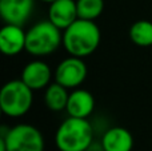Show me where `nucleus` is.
<instances>
[{"instance_id": "f257e3e1", "label": "nucleus", "mask_w": 152, "mask_h": 151, "mask_svg": "<svg viewBox=\"0 0 152 151\" xmlns=\"http://www.w3.org/2000/svg\"><path fill=\"white\" fill-rule=\"evenodd\" d=\"M100 39V28L94 20L77 19L64 29L63 45L71 56L84 59L97 50Z\"/></svg>"}, {"instance_id": "f03ea898", "label": "nucleus", "mask_w": 152, "mask_h": 151, "mask_svg": "<svg viewBox=\"0 0 152 151\" xmlns=\"http://www.w3.org/2000/svg\"><path fill=\"white\" fill-rule=\"evenodd\" d=\"M94 142V127L88 119L68 117L60 123L55 134L59 151H86Z\"/></svg>"}, {"instance_id": "7ed1b4c3", "label": "nucleus", "mask_w": 152, "mask_h": 151, "mask_svg": "<svg viewBox=\"0 0 152 151\" xmlns=\"http://www.w3.org/2000/svg\"><path fill=\"white\" fill-rule=\"evenodd\" d=\"M61 44H63L61 29L48 19L35 23L27 31L26 51L36 58L51 55Z\"/></svg>"}, {"instance_id": "20e7f679", "label": "nucleus", "mask_w": 152, "mask_h": 151, "mask_svg": "<svg viewBox=\"0 0 152 151\" xmlns=\"http://www.w3.org/2000/svg\"><path fill=\"white\" fill-rule=\"evenodd\" d=\"M34 103V91L21 79L7 82L0 91V108L10 118L24 117Z\"/></svg>"}, {"instance_id": "39448f33", "label": "nucleus", "mask_w": 152, "mask_h": 151, "mask_svg": "<svg viewBox=\"0 0 152 151\" xmlns=\"http://www.w3.org/2000/svg\"><path fill=\"white\" fill-rule=\"evenodd\" d=\"M0 138L4 139L7 151H44L45 142L42 131L27 123L13 127L0 128Z\"/></svg>"}, {"instance_id": "423d86ee", "label": "nucleus", "mask_w": 152, "mask_h": 151, "mask_svg": "<svg viewBox=\"0 0 152 151\" xmlns=\"http://www.w3.org/2000/svg\"><path fill=\"white\" fill-rule=\"evenodd\" d=\"M88 74L87 64L83 58L71 56L66 58L58 64L55 70V82L64 86L68 90H75L84 83Z\"/></svg>"}, {"instance_id": "0eeeda50", "label": "nucleus", "mask_w": 152, "mask_h": 151, "mask_svg": "<svg viewBox=\"0 0 152 151\" xmlns=\"http://www.w3.org/2000/svg\"><path fill=\"white\" fill-rule=\"evenodd\" d=\"M35 8V0H0V16L5 24L23 26Z\"/></svg>"}, {"instance_id": "6e6552de", "label": "nucleus", "mask_w": 152, "mask_h": 151, "mask_svg": "<svg viewBox=\"0 0 152 151\" xmlns=\"http://www.w3.org/2000/svg\"><path fill=\"white\" fill-rule=\"evenodd\" d=\"M52 71L50 66L43 60H32L24 66L20 79L31 88L32 91H39L47 88L51 84Z\"/></svg>"}, {"instance_id": "1a4fd4ad", "label": "nucleus", "mask_w": 152, "mask_h": 151, "mask_svg": "<svg viewBox=\"0 0 152 151\" xmlns=\"http://www.w3.org/2000/svg\"><path fill=\"white\" fill-rule=\"evenodd\" d=\"M27 32L23 26L5 24L0 29V50L5 56H16L26 50Z\"/></svg>"}, {"instance_id": "9d476101", "label": "nucleus", "mask_w": 152, "mask_h": 151, "mask_svg": "<svg viewBox=\"0 0 152 151\" xmlns=\"http://www.w3.org/2000/svg\"><path fill=\"white\" fill-rule=\"evenodd\" d=\"M79 19L75 0H55L48 8V20L60 29H66Z\"/></svg>"}, {"instance_id": "9b49d317", "label": "nucleus", "mask_w": 152, "mask_h": 151, "mask_svg": "<svg viewBox=\"0 0 152 151\" xmlns=\"http://www.w3.org/2000/svg\"><path fill=\"white\" fill-rule=\"evenodd\" d=\"M66 110L69 117L87 119L95 110L94 95L84 88H75L72 92H69Z\"/></svg>"}, {"instance_id": "f8f14e48", "label": "nucleus", "mask_w": 152, "mask_h": 151, "mask_svg": "<svg viewBox=\"0 0 152 151\" xmlns=\"http://www.w3.org/2000/svg\"><path fill=\"white\" fill-rule=\"evenodd\" d=\"M104 151H132L134 136L124 127H111L100 139Z\"/></svg>"}, {"instance_id": "ddd939ff", "label": "nucleus", "mask_w": 152, "mask_h": 151, "mask_svg": "<svg viewBox=\"0 0 152 151\" xmlns=\"http://www.w3.org/2000/svg\"><path fill=\"white\" fill-rule=\"evenodd\" d=\"M69 92L68 88L59 84L58 82L51 83L44 92V103L50 111L60 112L67 108Z\"/></svg>"}, {"instance_id": "4468645a", "label": "nucleus", "mask_w": 152, "mask_h": 151, "mask_svg": "<svg viewBox=\"0 0 152 151\" xmlns=\"http://www.w3.org/2000/svg\"><path fill=\"white\" fill-rule=\"evenodd\" d=\"M129 39L137 47H152V21L137 20L129 27Z\"/></svg>"}, {"instance_id": "2eb2a0df", "label": "nucleus", "mask_w": 152, "mask_h": 151, "mask_svg": "<svg viewBox=\"0 0 152 151\" xmlns=\"http://www.w3.org/2000/svg\"><path fill=\"white\" fill-rule=\"evenodd\" d=\"M79 19L96 20L104 10V0H76Z\"/></svg>"}, {"instance_id": "dca6fc26", "label": "nucleus", "mask_w": 152, "mask_h": 151, "mask_svg": "<svg viewBox=\"0 0 152 151\" xmlns=\"http://www.w3.org/2000/svg\"><path fill=\"white\" fill-rule=\"evenodd\" d=\"M86 151H104V149H103L102 142H97V143H95V141H94L91 143V146H89Z\"/></svg>"}, {"instance_id": "f3484780", "label": "nucleus", "mask_w": 152, "mask_h": 151, "mask_svg": "<svg viewBox=\"0 0 152 151\" xmlns=\"http://www.w3.org/2000/svg\"><path fill=\"white\" fill-rule=\"evenodd\" d=\"M40 1H44V3H48V4H51V3L55 1V0H40Z\"/></svg>"}, {"instance_id": "a211bd4d", "label": "nucleus", "mask_w": 152, "mask_h": 151, "mask_svg": "<svg viewBox=\"0 0 152 151\" xmlns=\"http://www.w3.org/2000/svg\"><path fill=\"white\" fill-rule=\"evenodd\" d=\"M151 48H152V47H151Z\"/></svg>"}]
</instances>
